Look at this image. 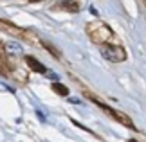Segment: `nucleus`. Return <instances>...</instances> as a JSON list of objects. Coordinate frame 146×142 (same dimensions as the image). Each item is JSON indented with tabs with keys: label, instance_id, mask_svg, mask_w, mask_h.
Returning a JSON list of instances; mask_svg holds the SVG:
<instances>
[{
	"label": "nucleus",
	"instance_id": "f257e3e1",
	"mask_svg": "<svg viewBox=\"0 0 146 142\" xmlns=\"http://www.w3.org/2000/svg\"><path fill=\"white\" fill-rule=\"evenodd\" d=\"M87 34L90 36L94 43L105 45V43H110V40L114 38V31L103 22H90L87 25Z\"/></svg>",
	"mask_w": 146,
	"mask_h": 142
},
{
	"label": "nucleus",
	"instance_id": "f03ea898",
	"mask_svg": "<svg viewBox=\"0 0 146 142\" xmlns=\"http://www.w3.org/2000/svg\"><path fill=\"white\" fill-rule=\"evenodd\" d=\"M99 52L105 59H108L110 63H121V61L126 59V50L123 49V45H117V43L99 45Z\"/></svg>",
	"mask_w": 146,
	"mask_h": 142
},
{
	"label": "nucleus",
	"instance_id": "7ed1b4c3",
	"mask_svg": "<svg viewBox=\"0 0 146 142\" xmlns=\"http://www.w3.org/2000/svg\"><path fill=\"white\" fill-rule=\"evenodd\" d=\"M87 97H88V99H92V101H94V103H96L99 108H103V110H105L106 113H108V115H112V119H115V121H117V122H121L123 126H126V128H132V129H133V122H132L130 119H128V117L125 115V113H121V112L114 110V108H110V106L103 104L99 99H96V97H94V95H90V94H87Z\"/></svg>",
	"mask_w": 146,
	"mask_h": 142
},
{
	"label": "nucleus",
	"instance_id": "20e7f679",
	"mask_svg": "<svg viewBox=\"0 0 146 142\" xmlns=\"http://www.w3.org/2000/svg\"><path fill=\"white\" fill-rule=\"evenodd\" d=\"M54 9L67 11V13H78V11H80V2H78V0H63V2L56 4Z\"/></svg>",
	"mask_w": 146,
	"mask_h": 142
},
{
	"label": "nucleus",
	"instance_id": "39448f33",
	"mask_svg": "<svg viewBox=\"0 0 146 142\" xmlns=\"http://www.w3.org/2000/svg\"><path fill=\"white\" fill-rule=\"evenodd\" d=\"M25 63L27 67L33 70V72H38V74H47V69H45V65H42L40 61H38L36 58H33V56H27L25 58Z\"/></svg>",
	"mask_w": 146,
	"mask_h": 142
},
{
	"label": "nucleus",
	"instance_id": "423d86ee",
	"mask_svg": "<svg viewBox=\"0 0 146 142\" xmlns=\"http://www.w3.org/2000/svg\"><path fill=\"white\" fill-rule=\"evenodd\" d=\"M52 90L58 95H63V97H65V95H69V88H67L65 85H61V83H54L52 85Z\"/></svg>",
	"mask_w": 146,
	"mask_h": 142
},
{
	"label": "nucleus",
	"instance_id": "0eeeda50",
	"mask_svg": "<svg viewBox=\"0 0 146 142\" xmlns=\"http://www.w3.org/2000/svg\"><path fill=\"white\" fill-rule=\"evenodd\" d=\"M7 50L18 54V52H22V47H20V45H16V43H7Z\"/></svg>",
	"mask_w": 146,
	"mask_h": 142
},
{
	"label": "nucleus",
	"instance_id": "6e6552de",
	"mask_svg": "<svg viewBox=\"0 0 146 142\" xmlns=\"http://www.w3.org/2000/svg\"><path fill=\"white\" fill-rule=\"evenodd\" d=\"M43 47H45L47 50H50V52H52L54 56H60V52H58V50H56V49H54V47H52L50 43H43Z\"/></svg>",
	"mask_w": 146,
	"mask_h": 142
},
{
	"label": "nucleus",
	"instance_id": "1a4fd4ad",
	"mask_svg": "<svg viewBox=\"0 0 146 142\" xmlns=\"http://www.w3.org/2000/svg\"><path fill=\"white\" fill-rule=\"evenodd\" d=\"M7 72V69H5V63L2 61V58H0V74H5Z\"/></svg>",
	"mask_w": 146,
	"mask_h": 142
},
{
	"label": "nucleus",
	"instance_id": "9d476101",
	"mask_svg": "<svg viewBox=\"0 0 146 142\" xmlns=\"http://www.w3.org/2000/svg\"><path fill=\"white\" fill-rule=\"evenodd\" d=\"M128 142H137V140H133V139H130V140H128Z\"/></svg>",
	"mask_w": 146,
	"mask_h": 142
}]
</instances>
